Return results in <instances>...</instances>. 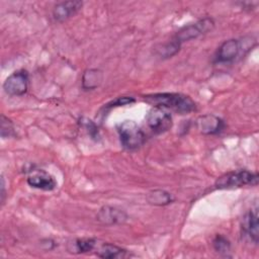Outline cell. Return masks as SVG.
Segmentation results:
<instances>
[{
    "label": "cell",
    "instance_id": "obj_2",
    "mask_svg": "<svg viewBox=\"0 0 259 259\" xmlns=\"http://www.w3.org/2000/svg\"><path fill=\"white\" fill-rule=\"evenodd\" d=\"M258 175L247 170L228 172L219 177L214 183L218 189H233L246 185H257Z\"/></svg>",
    "mask_w": 259,
    "mask_h": 259
},
{
    "label": "cell",
    "instance_id": "obj_8",
    "mask_svg": "<svg viewBox=\"0 0 259 259\" xmlns=\"http://www.w3.org/2000/svg\"><path fill=\"white\" fill-rule=\"evenodd\" d=\"M258 208L251 209L243 219L242 230L244 235L249 238V240L255 245L258 244L259 239V229H258Z\"/></svg>",
    "mask_w": 259,
    "mask_h": 259
},
{
    "label": "cell",
    "instance_id": "obj_6",
    "mask_svg": "<svg viewBox=\"0 0 259 259\" xmlns=\"http://www.w3.org/2000/svg\"><path fill=\"white\" fill-rule=\"evenodd\" d=\"M28 74L24 70L12 73L3 83L4 91L11 96H20L27 91Z\"/></svg>",
    "mask_w": 259,
    "mask_h": 259
},
{
    "label": "cell",
    "instance_id": "obj_3",
    "mask_svg": "<svg viewBox=\"0 0 259 259\" xmlns=\"http://www.w3.org/2000/svg\"><path fill=\"white\" fill-rule=\"evenodd\" d=\"M120 143L127 150L140 148L146 141V136L134 120H124L117 126Z\"/></svg>",
    "mask_w": 259,
    "mask_h": 259
},
{
    "label": "cell",
    "instance_id": "obj_5",
    "mask_svg": "<svg viewBox=\"0 0 259 259\" xmlns=\"http://www.w3.org/2000/svg\"><path fill=\"white\" fill-rule=\"evenodd\" d=\"M213 20L210 18H204L201 19L195 23L186 25L182 27L180 30L177 31V33L174 36V40L178 44H182L184 41L190 40L192 38H195L199 36L200 34L208 31L213 27Z\"/></svg>",
    "mask_w": 259,
    "mask_h": 259
},
{
    "label": "cell",
    "instance_id": "obj_4",
    "mask_svg": "<svg viewBox=\"0 0 259 259\" xmlns=\"http://www.w3.org/2000/svg\"><path fill=\"white\" fill-rule=\"evenodd\" d=\"M146 122L149 128L157 135L164 134L172 127L171 115L160 107H154L146 115Z\"/></svg>",
    "mask_w": 259,
    "mask_h": 259
},
{
    "label": "cell",
    "instance_id": "obj_16",
    "mask_svg": "<svg viewBox=\"0 0 259 259\" xmlns=\"http://www.w3.org/2000/svg\"><path fill=\"white\" fill-rule=\"evenodd\" d=\"M212 245L219 254L223 256H229V252L231 251V244L227 238L222 235H217L212 241Z\"/></svg>",
    "mask_w": 259,
    "mask_h": 259
},
{
    "label": "cell",
    "instance_id": "obj_21",
    "mask_svg": "<svg viewBox=\"0 0 259 259\" xmlns=\"http://www.w3.org/2000/svg\"><path fill=\"white\" fill-rule=\"evenodd\" d=\"M81 123L83 124V126L87 130V132L89 133V135L93 138V139H98V130L97 126L95 125V123L87 118H81Z\"/></svg>",
    "mask_w": 259,
    "mask_h": 259
},
{
    "label": "cell",
    "instance_id": "obj_15",
    "mask_svg": "<svg viewBox=\"0 0 259 259\" xmlns=\"http://www.w3.org/2000/svg\"><path fill=\"white\" fill-rule=\"evenodd\" d=\"M147 200L149 203L154 205H166L172 202L173 197L169 192L165 190L156 189L148 193Z\"/></svg>",
    "mask_w": 259,
    "mask_h": 259
},
{
    "label": "cell",
    "instance_id": "obj_13",
    "mask_svg": "<svg viewBox=\"0 0 259 259\" xmlns=\"http://www.w3.org/2000/svg\"><path fill=\"white\" fill-rule=\"evenodd\" d=\"M96 255L100 258H108V259L123 258L127 256V251L116 245H113L110 243H104L100 246Z\"/></svg>",
    "mask_w": 259,
    "mask_h": 259
},
{
    "label": "cell",
    "instance_id": "obj_1",
    "mask_svg": "<svg viewBox=\"0 0 259 259\" xmlns=\"http://www.w3.org/2000/svg\"><path fill=\"white\" fill-rule=\"evenodd\" d=\"M144 100L155 107L169 108L179 114H187L195 110V102L182 93L164 92L143 96Z\"/></svg>",
    "mask_w": 259,
    "mask_h": 259
},
{
    "label": "cell",
    "instance_id": "obj_12",
    "mask_svg": "<svg viewBox=\"0 0 259 259\" xmlns=\"http://www.w3.org/2000/svg\"><path fill=\"white\" fill-rule=\"evenodd\" d=\"M126 219L127 217L124 211L112 206H103L97 213V220L105 225L122 224Z\"/></svg>",
    "mask_w": 259,
    "mask_h": 259
},
{
    "label": "cell",
    "instance_id": "obj_9",
    "mask_svg": "<svg viewBox=\"0 0 259 259\" xmlns=\"http://www.w3.org/2000/svg\"><path fill=\"white\" fill-rule=\"evenodd\" d=\"M197 128L200 133L204 135H214L221 133L225 127L224 121L212 114H205L197 118L196 120Z\"/></svg>",
    "mask_w": 259,
    "mask_h": 259
},
{
    "label": "cell",
    "instance_id": "obj_19",
    "mask_svg": "<svg viewBox=\"0 0 259 259\" xmlns=\"http://www.w3.org/2000/svg\"><path fill=\"white\" fill-rule=\"evenodd\" d=\"M1 137L4 139L6 137H11L14 136V127L10 119L5 117L3 114L1 115Z\"/></svg>",
    "mask_w": 259,
    "mask_h": 259
},
{
    "label": "cell",
    "instance_id": "obj_18",
    "mask_svg": "<svg viewBox=\"0 0 259 259\" xmlns=\"http://www.w3.org/2000/svg\"><path fill=\"white\" fill-rule=\"evenodd\" d=\"M180 44H178L177 41H175L174 39H172L170 42L164 45L162 47V49L160 50L159 54L160 56H162L163 58H169L174 56L180 49Z\"/></svg>",
    "mask_w": 259,
    "mask_h": 259
},
{
    "label": "cell",
    "instance_id": "obj_11",
    "mask_svg": "<svg viewBox=\"0 0 259 259\" xmlns=\"http://www.w3.org/2000/svg\"><path fill=\"white\" fill-rule=\"evenodd\" d=\"M241 45L238 39H229L224 41L218 50L215 61L219 63L232 62L238 57Z\"/></svg>",
    "mask_w": 259,
    "mask_h": 259
},
{
    "label": "cell",
    "instance_id": "obj_10",
    "mask_svg": "<svg viewBox=\"0 0 259 259\" xmlns=\"http://www.w3.org/2000/svg\"><path fill=\"white\" fill-rule=\"evenodd\" d=\"M81 1H63L55 5L53 9V17L56 21H64L75 15L82 7Z\"/></svg>",
    "mask_w": 259,
    "mask_h": 259
},
{
    "label": "cell",
    "instance_id": "obj_17",
    "mask_svg": "<svg viewBox=\"0 0 259 259\" xmlns=\"http://www.w3.org/2000/svg\"><path fill=\"white\" fill-rule=\"evenodd\" d=\"M75 252L74 253H87L95 248L96 241L91 238H82L75 241Z\"/></svg>",
    "mask_w": 259,
    "mask_h": 259
},
{
    "label": "cell",
    "instance_id": "obj_7",
    "mask_svg": "<svg viewBox=\"0 0 259 259\" xmlns=\"http://www.w3.org/2000/svg\"><path fill=\"white\" fill-rule=\"evenodd\" d=\"M27 183L33 188L41 189L45 191L54 190L57 186V182L54 177L41 169L32 170L27 177Z\"/></svg>",
    "mask_w": 259,
    "mask_h": 259
},
{
    "label": "cell",
    "instance_id": "obj_14",
    "mask_svg": "<svg viewBox=\"0 0 259 259\" xmlns=\"http://www.w3.org/2000/svg\"><path fill=\"white\" fill-rule=\"evenodd\" d=\"M103 79L102 72L97 69L86 70L82 76V87L86 90L95 89L98 87Z\"/></svg>",
    "mask_w": 259,
    "mask_h": 259
},
{
    "label": "cell",
    "instance_id": "obj_20",
    "mask_svg": "<svg viewBox=\"0 0 259 259\" xmlns=\"http://www.w3.org/2000/svg\"><path fill=\"white\" fill-rule=\"evenodd\" d=\"M134 102H135V98L128 97V96H122V97H118V98L108 102L107 104H105L104 108L109 109V108H112V107H117V106H123V105L132 104Z\"/></svg>",
    "mask_w": 259,
    "mask_h": 259
}]
</instances>
